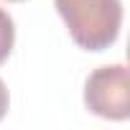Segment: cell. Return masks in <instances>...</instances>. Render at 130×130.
Wrapping results in <instances>:
<instances>
[{"instance_id":"obj_3","label":"cell","mask_w":130,"mask_h":130,"mask_svg":"<svg viewBox=\"0 0 130 130\" xmlns=\"http://www.w3.org/2000/svg\"><path fill=\"white\" fill-rule=\"evenodd\" d=\"M13 43H15V23L8 15V10L0 8V64L10 56Z\"/></svg>"},{"instance_id":"obj_2","label":"cell","mask_w":130,"mask_h":130,"mask_svg":"<svg viewBox=\"0 0 130 130\" xmlns=\"http://www.w3.org/2000/svg\"><path fill=\"white\" fill-rule=\"evenodd\" d=\"M84 105L105 120L130 117V74L125 64L94 69L84 82Z\"/></svg>"},{"instance_id":"obj_1","label":"cell","mask_w":130,"mask_h":130,"mask_svg":"<svg viewBox=\"0 0 130 130\" xmlns=\"http://www.w3.org/2000/svg\"><path fill=\"white\" fill-rule=\"evenodd\" d=\"M69 36L84 51L110 48L122 28V0H54Z\"/></svg>"},{"instance_id":"obj_4","label":"cell","mask_w":130,"mask_h":130,"mask_svg":"<svg viewBox=\"0 0 130 130\" xmlns=\"http://www.w3.org/2000/svg\"><path fill=\"white\" fill-rule=\"evenodd\" d=\"M8 107H10V94H8V87H5V82L0 79V120L5 117Z\"/></svg>"},{"instance_id":"obj_5","label":"cell","mask_w":130,"mask_h":130,"mask_svg":"<svg viewBox=\"0 0 130 130\" xmlns=\"http://www.w3.org/2000/svg\"><path fill=\"white\" fill-rule=\"evenodd\" d=\"M10 3H21V0H10Z\"/></svg>"}]
</instances>
